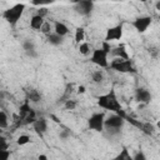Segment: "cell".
<instances>
[{
	"label": "cell",
	"mask_w": 160,
	"mask_h": 160,
	"mask_svg": "<svg viewBox=\"0 0 160 160\" xmlns=\"http://www.w3.org/2000/svg\"><path fill=\"white\" fill-rule=\"evenodd\" d=\"M8 148H9V144H8L6 138L0 135V150H8Z\"/></svg>",
	"instance_id": "obj_29"
},
{
	"label": "cell",
	"mask_w": 160,
	"mask_h": 160,
	"mask_svg": "<svg viewBox=\"0 0 160 160\" xmlns=\"http://www.w3.org/2000/svg\"><path fill=\"white\" fill-rule=\"evenodd\" d=\"M135 99H136L139 102L149 104V102L151 101V92H150L148 89L139 88V89L135 91Z\"/></svg>",
	"instance_id": "obj_10"
},
{
	"label": "cell",
	"mask_w": 160,
	"mask_h": 160,
	"mask_svg": "<svg viewBox=\"0 0 160 160\" xmlns=\"http://www.w3.org/2000/svg\"><path fill=\"white\" fill-rule=\"evenodd\" d=\"M110 54L114 55L115 58H119V59H124V60H130L126 50H125V46L124 45H119L118 48L115 49H111L110 50Z\"/></svg>",
	"instance_id": "obj_12"
},
{
	"label": "cell",
	"mask_w": 160,
	"mask_h": 160,
	"mask_svg": "<svg viewBox=\"0 0 160 160\" xmlns=\"http://www.w3.org/2000/svg\"><path fill=\"white\" fill-rule=\"evenodd\" d=\"M112 160H132V156L130 155L128 149H122L120 151V154H118Z\"/></svg>",
	"instance_id": "obj_20"
},
{
	"label": "cell",
	"mask_w": 160,
	"mask_h": 160,
	"mask_svg": "<svg viewBox=\"0 0 160 160\" xmlns=\"http://www.w3.org/2000/svg\"><path fill=\"white\" fill-rule=\"evenodd\" d=\"M140 129H141L145 134H149V135H151V134L154 132V126H152V124H150V122L141 124V125H140Z\"/></svg>",
	"instance_id": "obj_26"
},
{
	"label": "cell",
	"mask_w": 160,
	"mask_h": 160,
	"mask_svg": "<svg viewBox=\"0 0 160 160\" xmlns=\"http://www.w3.org/2000/svg\"><path fill=\"white\" fill-rule=\"evenodd\" d=\"M30 111H31V108H30V105H29V101H25V102L20 106V119L22 120Z\"/></svg>",
	"instance_id": "obj_21"
},
{
	"label": "cell",
	"mask_w": 160,
	"mask_h": 160,
	"mask_svg": "<svg viewBox=\"0 0 160 160\" xmlns=\"http://www.w3.org/2000/svg\"><path fill=\"white\" fill-rule=\"evenodd\" d=\"M54 32H55L56 35L64 38L65 35H68L69 28H68L64 22H61V21H55V22H54Z\"/></svg>",
	"instance_id": "obj_13"
},
{
	"label": "cell",
	"mask_w": 160,
	"mask_h": 160,
	"mask_svg": "<svg viewBox=\"0 0 160 160\" xmlns=\"http://www.w3.org/2000/svg\"><path fill=\"white\" fill-rule=\"evenodd\" d=\"M38 160H48V156L44 155V154H40V155L38 156Z\"/></svg>",
	"instance_id": "obj_35"
},
{
	"label": "cell",
	"mask_w": 160,
	"mask_h": 160,
	"mask_svg": "<svg viewBox=\"0 0 160 160\" xmlns=\"http://www.w3.org/2000/svg\"><path fill=\"white\" fill-rule=\"evenodd\" d=\"M104 120H105L104 112H94L88 120V126L90 130H94L96 132H101L105 129L104 128Z\"/></svg>",
	"instance_id": "obj_4"
},
{
	"label": "cell",
	"mask_w": 160,
	"mask_h": 160,
	"mask_svg": "<svg viewBox=\"0 0 160 160\" xmlns=\"http://www.w3.org/2000/svg\"><path fill=\"white\" fill-rule=\"evenodd\" d=\"M110 68L119 72H132L134 71L131 60H124V59H119V58H115L110 62Z\"/></svg>",
	"instance_id": "obj_6"
},
{
	"label": "cell",
	"mask_w": 160,
	"mask_h": 160,
	"mask_svg": "<svg viewBox=\"0 0 160 160\" xmlns=\"http://www.w3.org/2000/svg\"><path fill=\"white\" fill-rule=\"evenodd\" d=\"M124 116L119 115V114H111L108 118H105L104 120V128H106V130L110 134H118L120 132V129L124 126Z\"/></svg>",
	"instance_id": "obj_2"
},
{
	"label": "cell",
	"mask_w": 160,
	"mask_h": 160,
	"mask_svg": "<svg viewBox=\"0 0 160 160\" xmlns=\"http://www.w3.org/2000/svg\"><path fill=\"white\" fill-rule=\"evenodd\" d=\"M86 91V89H85V86H82V85H80V86H78V94H84Z\"/></svg>",
	"instance_id": "obj_34"
},
{
	"label": "cell",
	"mask_w": 160,
	"mask_h": 160,
	"mask_svg": "<svg viewBox=\"0 0 160 160\" xmlns=\"http://www.w3.org/2000/svg\"><path fill=\"white\" fill-rule=\"evenodd\" d=\"M75 9L81 15H90L94 9V2L92 1H79V2H76Z\"/></svg>",
	"instance_id": "obj_9"
},
{
	"label": "cell",
	"mask_w": 160,
	"mask_h": 160,
	"mask_svg": "<svg viewBox=\"0 0 160 160\" xmlns=\"http://www.w3.org/2000/svg\"><path fill=\"white\" fill-rule=\"evenodd\" d=\"M62 39H64V38H61V36L56 35L54 31L46 36V40H48V42H49V44H51V45H54V46H58V45L62 44Z\"/></svg>",
	"instance_id": "obj_17"
},
{
	"label": "cell",
	"mask_w": 160,
	"mask_h": 160,
	"mask_svg": "<svg viewBox=\"0 0 160 160\" xmlns=\"http://www.w3.org/2000/svg\"><path fill=\"white\" fill-rule=\"evenodd\" d=\"M151 16L149 15H144V16H139L132 21V26L136 29V31L139 32H145L148 30V28L151 25Z\"/></svg>",
	"instance_id": "obj_8"
},
{
	"label": "cell",
	"mask_w": 160,
	"mask_h": 160,
	"mask_svg": "<svg viewBox=\"0 0 160 160\" xmlns=\"http://www.w3.org/2000/svg\"><path fill=\"white\" fill-rule=\"evenodd\" d=\"M22 120H24V121H22L24 124H32V122L36 120V115H35V111L31 109V111H30V112H29V114H28V115H26V116H25Z\"/></svg>",
	"instance_id": "obj_24"
},
{
	"label": "cell",
	"mask_w": 160,
	"mask_h": 160,
	"mask_svg": "<svg viewBox=\"0 0 160 160\" xmlns=\"http://www.w3.org/2000/svg\"><path fill=\"white\" fill-rule=\"evenodd\" d=\"M8 125H9L8 115H6L5 111L0 110V129H5V128H8Z\"/></svg>",
	"instance_id": "obj_23"
},
{
	"label": "cell",
	"mask_w": 160,
	"mask_h": 160,
	"mask_svg": "<svg viewBox=\"0 0 160 160\" xmlns=\"http://www.w3.org/2000/svg\"><path fill=\"white\" fill-rule=\"evenodd\" d=\"M98 105L105 110H109V111H112L115 114L120 112L121 111V105L115 95L114 91H110L108 94H104V95H100L98 98Z\"/></svg>",
	"instance_id": "obj_1"
},
{
	"label": "cell",
	"mask_w": 160,
	"mask_h": 160,
	"mask_svg": "<svg viewBox=\"0 0 160 160\" xmlns=\"http://www.w3.org/2000/svg\"><path fill=\"white\" fill-rule=\"evenodd\" d=\"M132 160H148V159H146V156L142 151H139L135 156H132Z\"/></svg>",
	"instance_id": "obj_32"
},
{
	"label": "cell",
	"mask_w": 160,
	"mask_h": 160,
	"mask_svg": "<svg viewBox=\"0 0 160 160\" xmlns=\"http://www.w3.org/2000/svg\"><path fill=\"white\" fill-rule=\"evenodd\" d=\"M36 15H39L40 18H42V19H44V18L48 15V9H46V8H40V9L38 10Z\"/></svg>",
	"instance_id": "obj_31"
},
{
	"label": "cell",
	"mask_w": 160,
	"mask_h": 160,
	"mask_svg": "<svg viewBox=\"0 0 160 160\" xmlns=\"http://www.w3.org/2000/svg\"><path fill=\"white\" fill-rule=\"evenodd\" d=\"M40 31L48 36L49 34H51V32H52V31H51V24H50V22H48V21H44V24H42V26H41Z\"/></svg>",
	"instance_id": "obj_27"
},
{
	"label": "cell",
	"mask_w": 160,
	"mask_h": 160,
	"mask_svg": "<svg viewBox=\"0 0 160 160\" xmlns=\"http://www.w3.org/2000/svg\"><path fill=\"white\" fill-rule=\"evenodd\" d=\"M32 128L34 130L39 134V135H42L48 131V121L44 119V118H40V119H36L34 122H32Z\"/></svg>",
	"instance_id": "obj_11"
},
{
	"label": "cell",
	"mask_w": 160,
	"mask_h": 160,
	"mask_svg": "<svg viewBox=\"0 0 160 160\" xmlns=\"http://www.w3.org/2000/svg\"><path fill=\"white\" fill-rule=\"evenodd\" d=\"M108 55H109V54H108L105 50H102L101 48H100V49H95V50H92V52H91L90 60H91V62H94V64L98 65L99 68H108V66H109Z\"/></svg>",
	"instance_id": "obj_5"
},
{
	"label": "cell",
	"mask_w": 160,
	"mask_h": 160,
	"mask_svg": "<svg viewBox=\"0 0 160 160\" xmlns=\"http://www.w3.org/2000/svg\"><path fill=\"white\" fill-rule=\"evenodd\" d=\"M40 100H41V94L36 89H29V90H26V101L38 102Z\"/></svg>",
	"instance_id": "obj_14"
},
{
	"label": "cell",
	"mask_w": 160,
	"mask_h": 160,
	"mask_svg": "<svg viewBox=\"0 0 160 160\" xmlns=\"http://www.w3.org/2000/svg\"><path fill=\"white\" fill-rule=\"evenodd\" d=\"M69 136H70V132L66 131V130H61V131L59 132V138H60L61 140H65V139H68Z\"/></svg>",
	"instance_id": "obj_33"
},
{
	"label": "cell",
	"mask_w": 160,
	"mask_h": 160,
	"mask_svg": "<svg viewBox=\"0 0 160 160\" xmlns=\"http://www.w3.org/2000/svg\"><path fill=\"white\" fill-rule=\"evenodd\" d=\"M22 48H24L25 52H26L29 56H31V58H35V56H36L35 45H34V42H32V41H30V40H26V41H24V44H22Z\"/></svg>",
	"instance_id": "obj_16"
},
{
	"label": "cell",
	"mask_w": 160,
	"mask_h": 160,
	"mask_svg": "<svg viewBox=\"0 0 160 160\" xmlns=\"http://www.w3.org/2000/svg\"><path fill=\"white\" fill-rule=\"evenodd\" d=\"M64 106H65V109H66V110H75V108L78 106V102H76L75 100L68 99V100H65Z\"/></svg>",
	"instance_id": "obj_28"
},
{
	"label": "cell",
	"mask_w": 160,
	"mask_h": 160,
	"mask_svg": "<svg viewBox=\"0 0 160 160\" xmlns=\"http://www.w3.org/2000/svg\"><path fill=\"white\" fill-rule=\"evenodd\" d=\"M10 151L9 150H0V160H9Z\"/></svg>",
	"instance_id": "obj_30"
},
{
	"label": "cell",
	"mask_w": 160,
	"mask_h": 160,
	"mask_svg": "<svg viewBox=\"0 0 160 160\" xmlns=\"http://www.w3.org/2000/svg\"><path fill=\"white\" fill-rule=\"evenodd\" d=\"M24 9H25V5H24V4H15L14 6L6 9V10L2 12V16H4V19H5L10 25H16L18 21L20 20V18L22 16Z\"/></svg>",
	"instance_id": "obj_3"
},
{
	"label": "cell",
	"mask_w": 160,
	"mask_h": 160,
	"mask_svg": "<svg viewBox=\"0 0 160 160\" xmlns=\"http://www.w3.org/2000/svg\"><path fill=\"white\" fill-rule=\"evenodd\" d=\"M122 38V25L119 24V25H115V26H111L106 30V34H105V40L106 42H110V41H116V40H120Z\"/></svg>",
	"instance_id": "obj_7"
},
{
	"label": "cell",
	"mask_w": 160,
	"mask_h": 160,
	"mask_svg": "<svg viewBox=\"0 0 160 160\" xmlns=\"http://www.w3.org/2000/svg\"><path fill=\"white\" fill-rule=\"evenodd\" d=\"M78 50H79V52H80L81 55H85V56L89 55L90 51H91V50H90V45H89L88 42H85V41L81 42V44H79V49H78Z\"/></svg>",
	"instance_id": "obj_22"
},
{
	"label": "cell",
	"mask_w": 160,
	"mask_h": 160,
	"mask_svg": "<svg viewBox=\"0 0 160 160\" xmlns=\"http://www.w3.org/2000/svg\"><path fill=\"white\" fill-rule=\"evenodd\" d=\"M44 19L42 18H40L39 15H32L31 16V19H30V28L32 29V30H40L41 29V26H42V24H44Z\"/></svg>",
	"instance_id": "obj_15"
},
{
	"label": "cell",
	"mask_w": 160,
	"mask_h": 160,
	"mask_svg": "<svg viewBox=\"0 0 160 160\" xmlns=\"http://www.w3.org/2000/svg\"><path fill=\"white\" fill-rule=\"evenodd\" d=\"M28 142H30V136H29V135H26V134H21V135L16 139V144H18V145H20V146L26 145Z\"/></svg>",
	"instance_id": "obj_25"
},
{
	"label": "cell",
	"mask_w": 160,
	"mask_h": 160,
	"mask_svg": "<svg viewBox=\"0 0 160 160\" xmlns=\"http://www.w3.org/2000/svg\"><path fill=\"white\" fill-rule=\"evenodd\" d=\"M91 80H92V82H95V84L102 82V80H104V72H102V70H95V71L91 74Z\"/></svg>",
	"instance_id": "obj_19"
},
{
	"label": "cell",
	"mask_w": 160,
	"mask_h": 160,
	"mask_svg": "<svg viewBox=\"0 0 160 160\" xmlns=\"http://www.w3.org/2000/svg\"><path fill=\"white\" fill-rule=\"evenodd\" d=\"M74 39H75V42H76V44L84 42V39H85V30H84L82 28H76Z\"/></svg>",
	"instance_id": "obj_18"
}]
</instances>
